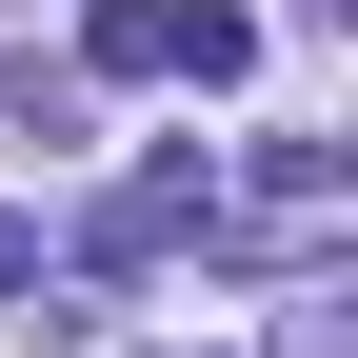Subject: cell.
Wrapping results in <instances>:
<instances>
[{
    "mask_svg": "<svg viewBox=\"0 0 358 358\" xmlns=\"http://www.w3.org/2000/svg\"><path fill=\"white\" fill-rule=\"evenodd\" d=\"M20 279H40V219H20V199H0V299H20Z\"/></svg>",
    "mask_w": 358,
    "mask_h": 358,
    "instance_id": "obj_1",
    "label": "cell"
}]
</instances>
